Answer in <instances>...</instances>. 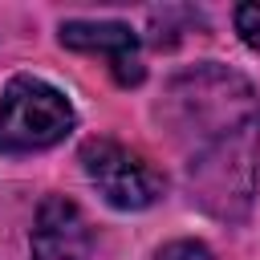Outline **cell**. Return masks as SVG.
<instances>
[{
  "label": "cell",
  "mask_w": 260,
  "mask_h": 260,
  "mask_svg": "<svg viewBox=\"0 0 260 260\" xmlns=\"http://www.w3.org/2000/svg\"><path fill=\"white\" fill-rule=\"evenodd\" d=\"M158 118L183 150L191 199L215 219H244L260 154L256 89L223 65H199L167 85Z\"/></svg>",
  "instance_id": "6da1fadb"
},
{
  "label": "cell",
  "mask_w": 260,
  "mask_h": 260,
  "mask_svg": "<svg viewBox=\"0 0 260 260\" xmlns=\"http://www.w3.org/2000/svg\"><path fill=\"white\" fill-rule=\"evenodd\" d=\"M69 130H73V106L57 85L28 73L4 85L0 93V150L4 154L49 150Z\"/></svg>",
  "instance_id": "7a4b0ae2"
},
{
  "label": "cell",
  "mask_w": 260,
  "mask_h": 260,
  "mask_svg": "<svg viewBox=\"0 0 260 260\" xmlns=\"http://www.w3.org/2000/svg\"><path fill=\"white\" fill-rule=\"evenodd\" d=\"M81 167L102 199L118 211H142L162 195V175L114 138H89L81 146Z\"/></svg>",
  "instance_id": "3957f363"
},
{
  "label": "cell",
  "mask_w": 260,
  "mask_h": 260,
  "mask_svg": "<svg viewBox=\"0 0 260 260\" xmlns=\"http://www.w3.org/2000/svg\"><path fill=\"white\" fill-rule=\"evenodd\" d=\"M32 260H89L93 236L81 215V207L65 195H49L37 207L32 223Z\"/></svg>",
  "instance_id": "277c9868"
},
{
  "label": "cell",
  "mask_w": 260,
  "mask_h": 260,
  "mask_svg": "<svg viewBox=\"0 0 260 260\" xmlns=\"http://www.w3.org/2000/svg\"><path fill=\"white\" fill-rule=\"evenodd\" d=\"M57 37H61L65 49L110 57V61H114V77H118L122 85H138V81H142V65H138V57H134L138 37H134L130 24H122V20H65Z\"/></svg>",
  "instance_id": "5b68a950"
},
{
  "label": "cell",
  "mask_w": 260,
  "mask_h": 260,
  "mask_svg": "<svg viewBox=\"0 0 260 260\" xmlns=\"http://www.w3.org/2000/svg\"><path fill=\"white\" fill-rule=\"evenodd\" d=\"M236 32L248 49H260V0L236 8Z\"/></svg>",
  "instance_id": "8992f818"
},
{
  "label": "cell",
  "mask_w": 260,
  "mask_h": 260,
  "mask_svg": "<svg viewBox=\"0 0 260 260\" xmlns=\"http://www.w3.org/2000/svg\"><path fill=\"white\" fill-rule=\"evenodd\" d=\"M158 260H211V252L199 240H171L158 248Z\"/></svg>",
  "instance_id": "52a82bcc"
}]
</instances>
